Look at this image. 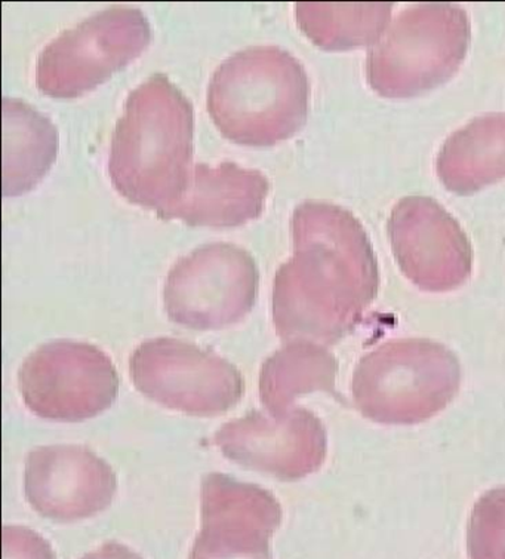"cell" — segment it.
<instances>
[{"instance_id": "obj_1", "label": "cell", "mask_w": 505, "mask_h": 559, "mask_svg": "<svg viewBox=\"0 0 505 559\" xmlns=\"http://www.w3.org/2000/svg\"><path fill=\"white\" fill-rule=\"evenodd\" d=\"M293 254L273 285V322L285 342L334 345L378 296L380 272L362 223L330 202L304 201L291 219Z\"/></svg>"}, {"instance_id": "obj_2", "label": "cell", "mask_w": 505, "mask_h": 559, "mask_svg": "<svg viewBox=\"0 0 505 559\" xmlns=\"http://www.w3.org/2000/svg\"><path fill=\"white\" fill-rule=\"evenodd\" d=\"M194 111L183 91L155 73L128 95L111 136L109 176L131 204L159 211L192 180Z\"/></svg>"}, {"instance_id": "obj_3", "label": "cell", "mask_w": 505, "mask_h": 559, "mask_svg": "<svg viewBox=\"0 0 505 559\" xmlns=\"http://www.w3.org/2000/svg\"><path fill=\"white\" fill-rule=\"evenodd\" d=\"M310 82L287 49L256 45L215 70L206 106L219 132L242 146H275L291 139L309 116Z\"/></svg>"}, {"instance_id": "obj_4", "label": "cell", "mask_w": 505, "mask_h": 559, "mask_svg": "<svg viewBox=\"0 0 505 559\" xmlns=\"http://www.w3.org/2000/svg\"><path fill=\"white\" fill-rule=\"evenodd\" d=\"M461 367L448 347L429 338H400L376 347L356 367V407L381 425L422 424L457 396Z\"/></svg>"}, {"instance_id": "obj_5", "label": "cell", "mask_w": 505, "mask_h": 559, "mask_svg": "<svg viewBox=\"0 0 505 559\" xmlns=\"http://www.w3.org/2000/svg\"><path fill=\"white\" fill-rule=\"evenodd\" d=\"M470 20L454 3H421L401 11L368 53L371 88L386 98H412L445 84L470 47Z\"/></svg>"}, {"instance_id": "obj_6", "label": "cell", "mask_w": 505, "mask_h": 559, "mask_svg": "<svg viewBox=\"0 0 505 559\" xmlns=\"http://www.w3.org/2000/svg\"><path fill=\"white\" fill-rule=\"evenodd\" d=\"M152 40L140 8L111 5L51 40L37 60V88L53 98H76L139 58Z\"/></svg>"}, {"instance_id": "obj_7", "label": "cell", "mask_w": 505, "mask_h": 559, "mask_svg": "<svg viewBox=\"0 0 505 559\" xmlns=\"http://www.w3.org/2000/svg\"><path fill=\"white\" fill-rule=\"evenodd\" d=\"M258 285V266L250 251L236 243H206L181 257L169 271L165 310L184 329H229L254 308Z\"/></svg>"}, {"instance_id": "obj_8", "label": "cell", "mask_w": 505, "mask_h": 559, "mask_svg": "<svg viewBox=\"0 0 505 559\" xmlns=\"http://www.w3.org/2000/svg\"><path fill=\"white\" fill-rule=\"evenodd\" d=\"M132 382L161 407L214 417L238 405L245 380L233 364L194 343L172 337L141 343L131 356Z\"/></svg>"}, {"instance_id": "obj_9", "label": "cell", "mask_w": 505, "mask_h": 559, "mask_svg": "<svg viewBox=\"0 0 505 559\" xmlns=\"http://www.w3.org/2000/svg\"><path fill=\"white\" fill-rule=\"evenodd\" d=\"M26 407L45 420H89L115 403L119 374L105 350L76 341H53L27 356L19 372Z\"/></svg>"}, {"instance_id": "obj_10", "label": "cell", "mask_w": 505, "mask_h": 559, "mask_svg": "<svg viewBox=\"0 0 505 559\" xmlns=\"http://www.w3.org/2000/svg\"><path fill=\"white\" fill-rule=\"evenodd\" d=\"M387 231L400 271L422 292H453L469 281L473 269L469 236L434 199H400Z\"/></svg>"}, {"instance_id": "obj_11", "label": "cell", "mask_w": 505, "mask_h": 559, "mask_svg": "<svg viewBox=\"0 0 505 559\" xmlns=\"http://www.w3.org/2000/svg\"><path fill=\"white\" fill-rule=\"evenodd\" d=\"M213 441L229 461L281 481H297L321 469L328 450L325 426L305 408L281 416L248 413L223 425Z\"/></svg>"}, {"instance_id": "obj_12", "label": "cell", "mask_w": 505, "mask_h": 559, "mask_svg": "<svg viewBox=\"0 0 505 559\" xmlns=\"http://www.w3.org/2000/svg\"><path fill=\"white\" fill-rule=\"evenodd\" d=\"M281 515L280 503L263 487L230 475H206L202 528L189 559H272L268 542Z\"/></svg>"}, {"instance_id": "obj_13", "label": "cell", "mask_w": 505, "mask_h": 559, "mask_svg": "<svg viewBox=\"0 0 505 559\" xmlns=\"http://www.w3.org/2000/svg\"><path fill=\"white\" fill-rule=\"evenodd\" d=\"M115 471L84 445L36 447L27 455L24 495L33 511L57 523H73L113 502Z\"/></svg>"}, {"instance_id": "obj_14", "label": "cell", "mask_w": 505, "mask_h": 559, "mask_svg": "<svg viewBox=\"0 0 505 559\" xmlns=\"http://www.w3.org/2000/svg\"><path fill=\"white\" fill-rule=\"evenodd\" d=\"M270 181L258 169L235 163L217 167L197 164L183 197L157 211L165 219H181L189 226L238 227L258 218L266 205Z\"/></svg>"}, {"instance_id": "obj_15", "label": "cell", "mask_w": 505, "mask_h": 559, "mask_svg": "<svg viewBox=\"0 0 505 559\" xmlns=\"http://www.w3.org/2000/svg\"><path fill=\"white\" fill-rule=\"evenodd\" d=\"M437 176L455 194H473L505 178V114L473 119L438 152Z\"/></svg>"}, {"instance_id": "obj_16", "label": "cell", "mask_w": 505, "mask_h": 559, "mask_svg": "<svg viewBox=\"0 0 505 559\" xmlns=\"http://www.w3.org/2000/svg\"><path fill=\"white\" fill-rule=\"evenodd\" d=\"M3 194L20 197L47 176L58 153L51 119L22 98L3 97Z\"/></svg>"}, {"instance_id": "obj_17", "label": "cell", "mask_w": 505, "mask_h": 559, "mask_svg": "<svg viewBox=\"0 0 505 559\" xmlns=\"http://www.w3.org/2000/svg\"><path fill=\"white\" fill-rule=\"evenodd\" d=\"M337 372V359L325 346L287 342L261 367V403L272 416H281L292 409L298 397L317 391L335 393Z\"/></svg>"}, {"instance_id": "obj_18", "label": "cell", "mask_w": 505, "mask_h": 559, "mask_svg": "<svg viewBox=\"0 0 505 559\" xmlns=\"http://www.w3.org/2000/svg\"><path fill=\"white\" fill-rule=\"evenodd\" d=\"M393 3L298 2L296 20L305 36L326 51L378 43L390 23Z\"/></svg>"}, {"instance_id": "obj_19", "label": "cell", "mask_w": 505, "mask_h": 559, "mask_svg": "<svg viewBox=\"0 0 505 559\" xmlns=\"http://www.w3.org/2000/svg\"><path fill=\"white\" fill-rule=\"evenodd\" d=\"M467 546L470 559H505V488L484 492L474 504Z\"/></svg>"}, {"instance_id": "obj_20", "label": "cell", "mask_w": 505, "mask_h": 559, "mask_svg": "<svg viewBox=\"0 0 505 559\" xmlns=\"http://www.w3.org/2000/svg\"><path fill=\"white\" fill-rule=\"evenodd\" d=\"M3 559H57L51 544L22 525H3Z\"/></svg>"}, {"instance_id": "obj_21", "label": "cell", "mask_w": 505, "mask_h": 559, "mask_svg": "<svg viewBox=\"0 0 505 559\" xmlns=\"http://www.w3.org/2000/svg\"><path fill=\"white\" fill-rule=\"evenodd\" d=\"M81 559H144L135 550L128 548L127 545L118 544V542H109L99 546L93 552L84 555Z\"/></svg>"}]
</instances>
